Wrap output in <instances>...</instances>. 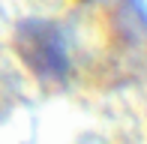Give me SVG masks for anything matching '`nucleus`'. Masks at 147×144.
Returning <instances> with one entry per match:
<instances>
[{
  "instance_id": "1",
  "label": "nucleus",
  "mask_w": 147,
  "mask_h": 144,
  "mask_svg": "<svg viewBox=\"0 0 147 144\" xmlns=\"http://www.w3.org/2000/svg\"><path fill=\"white\" fill-rule=\"evenodd\" d=\"M15 51L45 84H60L69 75V54L60 30L48 21H24L15 33Z\"/></svg>"
}]
</instances>
